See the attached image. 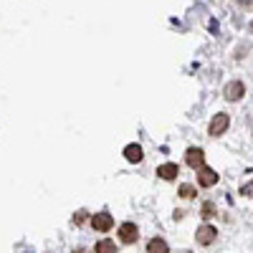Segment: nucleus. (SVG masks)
Segmentation results:
<instances>
[{"instance_id":"nucleus-9","label":"nucleus","mask_w":253,"mask_h":253,"mask_svg":"<svg viewBox=\"0 0 253 253\" xmlns=\"http://www.w3.org/2000/svg\"><path fill=\"white\" fill-rule=\"evenodd\" d=\"M124 157L129 162H142V147L139 144H126L124 147Z\"/></svg>"},{"instance_id":"nucleus-13","label":"nucleus","mask_w":253,"mask_h":253,"mask_svg":"<svg viewBox=\"0 0 253 253\" xmlns=\"http://www.w3.org/2000/svg\"><path fill=\"white\" fill-rule=\"evenodd\" d=\"M84 220H86V210H79V213L74 215V223H76V225H81Z\"/></svg>"},{"instance_id":"nucleus-3","label":"nucleus","mask_w":253,"mask_h":253,"mask_svg":"<svg viewBox=\"0 0 253 253\" xmlns=\"http://www.w3.org/2000/svg\"><path fill=\"white\" fill-rule=\"evenodd\" d=\"M185 160H187L190 167H195V170L205 167V155H203V150H198V147H190V150L185 152Z\"/></svg>"},{"instance_id":"nucleus-10","label":"nucleus","mask_w":253,"mask_h":253,"mask_svg":"<svg viewBox=\"0 0 253 253\" xmlns=\"http://www.w3.org/2000/svg\"><path fill=\"white\" fill-rule=\"evenodd\" d=\"M170 248H167V243L162 238H152L150 243H147V253H167Z\"/></svg>"},{"instance_id":"nucleus-7","label":"nucleus","mask_w":253,"mask_h":253,"mask_svg":"<svg viewBox=\"0 0 253 253\" xmlns=\"http://www.w3.org/2000/svg\"><path fill=\"white\" fill-rule=\"evenodd\" d=\"M243 91H246V86H243L241 81H230L228 86H225V99L228 101H238L243 96Z\"/></svg>"},{"instance_id":"nucleus-14","label":"nucleus","mask_w":253,"mask_h":253,"mask_svg":"<svg viewBox=\"0 0 253 253\" xmlns=\"http://www.w3.org/2000/svg\"><path fill=\"white\" fill-rule=\"evenodd\" d=\"M203 213H205V215H210V213H213V205H210V203H205V208H203Z\"/></svg>"},{"instance_id":"nucleus-4","label":"nucleus","mask_w":253,"mask_h":253,"mask_svg":"<svg viewBox=\"0 0 253 253\" xmlns=\"http://www.w3.org/2000/svg\"><path fill=\"white\" fill-rule=\"evenodd\" d=\"M137 236H139V230H137L134 223H122V225H119V238H122L124 243H134Z\"/></svg>"},{"instance_id":"nucleus-11","label":"nucleus","mask_w":253,"mask_h":253,"mask_svg":"<svg viewBox=\"0 0 253 253\" xmlns=\"http://www.w3.org/2000/svg\"><path fill=\"white\" fill-rule=\"evenodd\" d=\"M94 251H96V253H114V251H117V246H114L109 238H104V241H99V243H96V248H94Z\"/></svg>"},{"instance_id":"nucleus-6","label":"nucleus","mask_w":253,"mask_h":253,"mask_svg":"<svg viewBox=\"0 0 253 253\" xmlns=\"http://www.w3.org/2000/svg\"><path fill=\"white\" fill-rule=\"evenodd\" d=\"M91 225H94L96 230H101V233H107V230L114 225V218H112L109 213H96V215L91 218Z\"/></svg>"},{"instance_id":"nucleus-15","label":"nucleus","mask_w":253,"mask_h":253,"mask_svg":"<svg viewBox=\"0 0 253 253\" xmlns=\"http://www.w3.org/2000/svg\"><path fill=\"white\" fill-rule=\"evenodd\" d=\"M74 253H86V251H84V248H79V251H74Z\"/></svg>"},{"instance_id":"nucleus-2","label":"nucleus","mask_w":253,"mask_h":253,"mask_svg":"<svg viewBox=\"0 0 253 253\" xmlns=\"http://www.w3.org/2000/svg\"><path fill=\"white\" fill-rule=\"evenodd\" d=\"M195 238H198L200 246H210V243L218 238V230H215L213 225H200V228H198V233H195Z\"/></svg>"},{"instance_id":"nucleus-8","label":"nucleus","mask_w":253,"mask_h":253,"mask_svg":"<svg viewBox=\"0 0 253 253\" xmlns=\"http://www.w3.org/2000/svg\"><path fill=\"white\" fill-rule=\"evenodd\" d=\"M157 177H162V180H175V177H177V165H172V162L160 165V167H157Z\"/></svg>"},{"instance_id":"nucleus-1","label":"nucleus","mask_w":253,"mask_h":253,"mask_svg":"<svg viewBox=\"0 0 253 253\" xmlns=\"http://www.w3.org/2000/svg\"><path fill=\"white\" fill-rule=\"evenodd\" d=\"M228 129V114H215L213 119H210V126H208V132L210 137H218Z\"/></svg>"},{"instance_id":"nucleus-16","label":"nucleus","mask_w":253,"mask_h":253,"mask_svg":"<svg viewBox=\"0 0 253 253\" xmlns=\"http://www.w3.org/2000/svg\"><path fill=\"white\" fill-rule=\"evenodd\" d=\"M241 3H251V0H241Z\"/></svg>"},{"instance_id":"nucleus-12","label":"nucleus","mask_w":253,"mask_h":253,"mask_svg":"<svg viewBox=\"0 0 253 253\" xmlns=\"http://www.w3.org/2000/svg\"><path fill=\"white\" fill-rule=\"evenodd\" d=\"M180 198H195V187L193 185H180Z\"/></svg>"},{"instance_id":"nucleus-5","label":"nucleus","mask_w":253,"mask_h":253,"mask_svg":"<svg viewBox=\"0 0 253 253\" xmlns=\"http://www.w3.org/2000/svg\"><path fill=\"white\" fill-rule=\"evenodd\" d=\"M198 182L203 187H213L218 182V172L210 170V167H200V170H198Z\"/></svg>"}]
</instances>
